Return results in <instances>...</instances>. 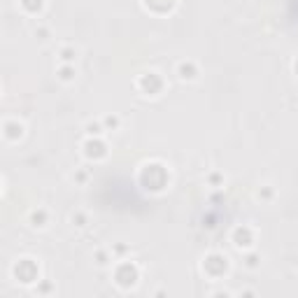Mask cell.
<instances>
[{"label": "cell", "mask_w": 298, "mask_h": 298, "mask_svg": "<svg viewBox=\"0 0 298 298\" xmlns=\"http://www.w3.org/2000/svg\"><path fill=\"white\" fill-rule=\"evenodd\" d=\"M61 77L63 79H72V70H70V68H63L61 70Z\"/></svg>", "instance_id": "1"}, {"label": "cell", "mask_w": 298, "mask_h": 298, "mask_svg": "<svg viewBox=\"0 0 298 298\" xmlns=\"http://www.w3.org/2000/svg\"><path fill=\"white\" fill-rule=\"evenodd\" d=\"M63 58H65V61H70V58H72V51H70V49H65V51H63Z\"/></svg>", "instance_id": "2"}]
</instances>
